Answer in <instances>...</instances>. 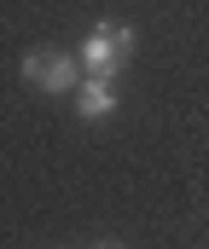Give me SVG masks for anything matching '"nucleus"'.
I'll list each match as a JSON object with an SVG mask.
<instances>
[{
  "instance_id": "nucleus-3",
  "label": "nucleus",
  "mask_w": 209,
  "mask_h": 249,
  "mask_svg": "<svg viewBox=\"0 0 209 249\" xmlns=\"http://www.w3.org/2000/svg\"><path fill=\"white\" fill-rule=\"evenodd\" d=\"M76 110H81V122H105V116L116 110V81L81 75V87H76Z\"/></svg>"
},
{
  "instance_id": "nucleus-1",
  "label": "nucleus",
  "mask_w": 209,
  "mask_h": 249,
  "mask_svg": "<svg viewBox=\"0 0 209 249\" xmlns=\"http://www.w3.org/2000/svg\"><path fill=\"white\" fill-rule=\"evenodd\" d=\"M128 58H134V29H128V23H111V18H99V23L87 29V41H81V75L116 81Z\"/></svg>"
},
{
  "instance_id": "nucleus-2",
  "label": "nucleus",
  "mask_w": 209,
  "mask_h": 249,
  "mask_svg": "<svg viewBox=\"0 0 209 249\" xmlns=\"http://www.w3.org/2000/svg\"><path fill=\"white\" fill-rule=\"evenodd\" d=\"M23 81L41 87V93H76L81 87V58L76 53H58V47H41L23 58Z\"/></svg>"
},
{
  "instance_id": "nucleus-4",
  "label": "nucleus",
  "mask_w": 209,
  "mask_h": 249,
  "mask_svg": "<svg viewBox=\"0 0 209 249\" xmlns=\"http://www.w3.org/2000/svg\"><path fill=\"white\" fill-rule=\"evenodd\" d=\"M99 249H116V244H99Z\"/></svg>"
}]
</instances>
